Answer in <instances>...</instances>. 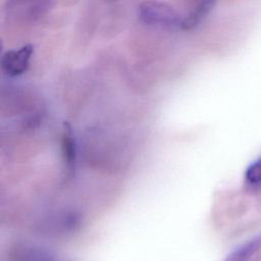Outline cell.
<instances>
[{
	"label": "cell",
	"mask_w": 261,
	"mask_h": 261,
	"mask_svg": "<svg viewBox=\"0 0 261 261\" xmlns=\"http://www.w3.org/2000/svg\"><path fill=\"white\" fill-rule=\"evenodd\" d=\"M139 15L144 22L149 24L175 27L181 23L178 14L170 5L154 0H147L141 3Z\"/></svg>",
	"instance_id": "1"
},
{
	"label": "cell",
	"mask_w": 261,
	"mask_h": 261,
	"mask_svg": "<svg viewBox=\"0 0 261 261\" xmlns=\"http://www.w3.org/2000/svg\"><path fill=\"white\" fill-rule=\"evenodd\" d=\"M34 47L31 44L22 46L18 50L7 51L1 60L3 70L10 76L22 74L29 67Z\"/></svg>",
	"instance_id": "2"
},
{
	"label": "cell",
	"mask_w": 261,
	"mask_h": 261,
	"mask_svg": "<svg viewBox=\"0 0 261 261\" xmlns=\"http://www.w3.org/2000/svg\"><path fill=\"white\" fill-rule=\"evenodd\" d=\"M216 0H199L193 11L181 20L182 30H192L196 28L213 9Z\"/></svg>",
	"instance_id": "3"
},
{
	"label": "cell",
	"mask_w": 261,
	"mask_h": 261,
	"mask_svg": "<svg viewBox=\"0 0 261 261\" xmlns=\"http://www.w3.org/2000/svg\"><path fill=\"white\" fill-rule=\"evenodd\" d=\"M261 247V234L233 251L226 261H247Z\"/></svg>",
	"instance_id": "4"
},
{
	"label": "cell",
	"mask_w": 261,
	"mask_h": 261,
	"mask_svg": "<svg viewBox=\"0 0 261 261\" xmlns=\"http://www.w3.org/2000/svg\"><path fill=\"white\" fill-rule=\"evenodd\" d=\"M245 178L252 186H261V158L249 165L245 173Z\"/></svg>",
	"instance_id": "5"
}]
</instances>
